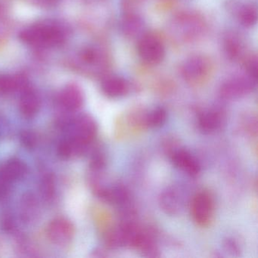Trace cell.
I'll use <instances>...</instances> for the list:
<instances>
[{
    "mask_svg": "<svg viewBox=\"0 0 258 258\" xmlns=\"http://www.w3.org/2000/svg\"><path fill=\"white\" fill-rule=\"evenodd\" d=\"M167 111L161 107L154 108L147 111L146 124L148 130L161 127L167 120Z\"/></svg>",
    "mask_w": 258,
    "mask_h": 258,
    "instance_id": "cell-20",
    "label": "cell"
},
{
    "mask_svg": "<svg viewBox=\"0 0 258 258\" xmlns=\"http://www.w3.org/2000/svg\"><path fill=\"white\" fill-rule=\"evenodd\" d=\"M247 75L256 81L258 72V60L256 56L250 57L247 59L245 64Z\"/></svg>",
    "mask_w": 258,
    "mask_h": 258,
    "instance_id": "cell-25",
    "label": "cell"
},
{
    "mask_svg": "<svg viewBox=\"0 0 258 258\" xmlns=\"http://www.w3.org/2000/svg\"><path fill=\"white\" fill-rule=\"evenodd\" d=\"M166 149L170 161L176 168L191 177H196L200 174V163L191 152L173 144L167 146Z\"/></svg>",
    "mask_w": 258,
    "mask_h": 258,
    "instance_id": "cell-5",
    "label": "cell"
},
{
    "mask_svg": "<svg viewBox=\"0 0 258 258\" xmlns=\"http://www.w3.org/2000/svg\"><path fill=\"white\" fill-rule=\"evenodd\" d=\"M72 134L70 137L75 154H81L93 141L98 131L97 123L92 116L82 114L72 123Z\"/></svg>",
    "mask_w": 258,
    "mask_h": 258,
    "instance_id": "cell-2",
    "label": "cell"
},
{
    "mask_svg": "<svg viewBox=\"0 0 258 258\" xmlns=\"http://www.w3.org/2000/svg\"><path fill=\"white\" fill-rule=\"evenodd\" d=\"M224 110L219 107L202 111L198 117V126L203 134H209L220 131L226 123Z\"/></svg>",
    "mask_w": 258,
    "mask_h": 258,
    "instance_id": "cell-10",
    "label": "cell"
},
{
    "mask_svg": "<svg viewBox=\"0 0 258 258\" xmlns=\"http://www.w3.org/2000/svg\"><path fill=\"white\" fill-rule=\"evenodd\" d=\"M144 25L143 20L137 16H126L122 24V30L126 37L134 38L143 31Z\"/></svg>",
    "mask_w": 258,
    "mask_h": 258,
    "instance_id": "cell-19",
    "label": "cell"
},
{
    "mask_svg": "<svg viewBox=\"0 0 258 258\" xmlns=\"http://www.w3.org/2000/svg\"><path fill=\"white\" fill-rule=\"evenodd\" d=\"M58 100L61 106L68 111H78L84 104V93L78 86L68 85L61 90Z\"/></svg>",
    "mask_w": 258,
    "mask_h": 258,
    "instance_id": "cell-12",
    "label": "cell"
},
{
    "mask_svg": "<svg viewBox=\"0 0 258 258\" xmlns=\"http://www.w3.org/2000/svg\"><path fill=\"white\" fill-rule=\"evenodd\" d=\"M28 87V83L23 77L0 75V94H8L16 90L22 92Z\"/></svg>",
    "mask_w": 258,
    "mask_h": 258,
    "instance_id": "cell-17",
    "label": "cell"
},
{
    "mask_svg": "<svg viewBox=\"0 0 258 258\" xmlns=\"http://www.w3.org/2000/svg\"><path fill=\"white\" fill-rule=\"evenodd\" d=\"M40 108V99L34 90L28 87L22 92L19 101V111L25 118L31 120L35 117Z\"/></svg>",
    "mask_w": 258,
    "mask_h": 258,
    "instance_id": "cell-13",
    "label": "cell"
},
{
    "mask_svg": "<svg viewBox=\"0 0 258 258\" xmlns=\"http://www.w3.org/2000/svg\"><path fill=\"white\" fill-rule=\"evenodd\" d=\"M224 49L230 59H236L241 55L242 45L235 34H228L224 40Z\"/></svg>",
    "mask_w": 258,
    "mask_h": 258,
    "instance_id": "cell-21",
    "label": "cell"
},
{
    "mask_svg": "<svg viewBox=\"0 0 258 258\" xmlns=\"http://www.w3.org/2000/svg\"><path fill=\"white\" fill-rule=\"evenodd\" d=\"M40 216V208L35 196L32 193L23 195L19 204V217L26 223H31Z\"/></svg>",
    "mask_w": 258,
    "mask_h": 258,
    "instance_id": "cell-16",
    "label": "cell"
},
{
    "mask_svg": "<svg viewBox=\"0 0 258 258\" xmlns=\"http://www.w3.org/2000/svg\"><path fill=\"white\" fill-rule=\"evenodd\" d=\"M12 183L0 177V200H4L8 197L11 191Z\"/></svg>",
    "mask_w": 258,
    "mask_h": 258,
    "instance_id": "cell-27",
    "label": "cell"
},
{
    "mask_svg": "<svg viewBox=\"0 0 258 258\" xmlns=\"http://www.w3.org/2000/svg\"><path fill=\"white\" fill-rule=\"evenodd\" d=\"M224 247L226 251H229V253H232L233 255L239 253V247H238V244H236V242H235L233 239L227 238V239L225 241Z\"/></svg>",
    "mask_w": 258,
    "mask_h": 258,
    "instance_id": "cell-28",
    "label": "cell"
},
{
    "mask_svg": "<svg viewBox=\"0 0 258 258\" xmlns=\"http://www.w3.org/2000/svg\"><path fill=\"white\" fill-rule=\"evenodd\" d=\"M0 226L6 232H12L16 228V222L11 214L4 213L0 217Z\"/></svg>",
    "mask_w": 258,
    "mask_h": 258,
    "instance_id": "cell-24",
    "label": "cell"
},
{
    "mask_svg": "<svg viewBox=\"0 0 258 258\" xmlns=\"http://www.w3.org/2000/svg\"><path fill=\"white\" fill-rule=\"evenodd\" d=\"M48 238L58 246L68 245L73 240L75 227L66 218H57L50 222L46 229Z\"/></svg>",
    "mask_w": 258,
    "mask_h": 258,
    "instance_id": "cell-8",
    "label": "cell"
},
{
    "mask_svg": "<svg viewBox=\"0 0 258 258\" xmlns=\"http://www.w3.org/2000/svg\"><path fill=\"white\" fill-rule=\"evenodd\" d=\"M237 17L243 26L252 28L257 22V10L252 4H242L237 9Z\"/></svg>",
    "mask_w": 258,
    "mask_h": 258,
    "instance_id": "cell-18",
    "label": "cell"
},
{
    "mask_svg": "<svg viewBox=\"0 0 258 258\" xmlns=\"http://www.w3.org/2000/svg\"><path fill=\"white\" fill-rule=\"evenodd\" d=\"M147 111L143 108H134L120 116L116 120L115 136L118 140L126 139L148 130Z\"/></svg>",
    "mask_w": 258,
    "mask_h": 258,
    "instance_id": "cell-3",
    "label": "cell"
},
{
    "mask_svg": "<svg viewBox=\"0 0 258 258\" xmlns=\"http://www.w3.org/2000/svg\"><path fill=\"white\" fill-rule=\"evenodd\" d=\"M159 205L166 214L176 215L183 209L185 198L179 188L169 187L160 195Z\"/></svg>",
    "mask_w": 258,
    "mask_h": 258,
    "instance_id": "cell-11",
    "label": "cell"
},
{
    "mask_svg": "<svg viewBox=\"0 0 258 258\" xmlns=\"http://www.w3.org/2000/svg\"><path fill=\"white\" fill-rule=\"evenodd\" d=\"M19 38L26 44L39 47H55L64 41V34L58 27L46 24L26 28L21 32Z\"/></svg>",
    "mask_w": 258,
    "mask_h": 258,
    "instance_id": "cell-1",
    "label": "cell"
},
{
    "mask_svg": "<svg viewBox=\"0 0 258 258\" xmlns=\"http://www.w3.org/2000/svg\"><path fill=\"white\" fill-rule=\"evenodd\" d=\"M256 81L247 76L234 77L222 84L220 94L226 100H235L250 94L256 87Z\"/></svg>",
    "mask_w": 258,
    "mask_h": 258,
    "instance_id": "cell-6",
    "label": "cell"
},
{
    "mask_svg": "<svg viewBox=\"0 0 258 258\" xmlns=\"http://www.w3.org/2000/svg\"><path fill=\"white\" fill-rule=\"evenodd\" d=\"M22 143L28 149H33L36 145V136L29 131H25L21 135Z\"/></svg>",
    "mask_w": 258,
    "mask_h": 258,
    "instance_id": "cell-26",
    "label": "cell"
},
{
    "mask_svg": "<svg viewBox=\"0 0 258 258\" xmlns=\"http://www.w3.org/2000/svg\"><path fill=\"white\" fill-rule=\"evenodd\" d=\"M190 211L195 223L200 227H208L212 223L214 215V200L207 191L196 193L191 200Z\"/></svg>",
    "mask_w": 258,
    "mask_h": 258,
    "instance_id": "cell-4",
    "label": "cell"
},
{
    "mask_svg": "<svg viewBox=\"0 0 258 258\" xmlns=\"http://www.w3.org/2000/svg\"><path fill=\"white\" fill-rule=\"evenodd\" d=\"M102 92L105 96L112 99L123 97L130 91V84L121 77L108 76L102 81Z\"/></svg>",
    "mask_w": 258,
    "mask_h": 258,
    "instance_id": "cell-15",
    "label": "cell"
},
{
    "mask_svg": "<svg viewBox=\"0 0 258 258\" xmlns=\"http://www.w3.org/2000/svg\"><path fill=\"white\" fill-rule=\"evenodd\" d=\"M83 59L88 63H92L96 61L97 54L91 49H87L84 51L82 54Z\"/></svg>",
    "mask_w": 258,
    "mask_h": 258,
    "instance_id": "cell-29",
    "label": "cell"
},
{
    "mask_svg": "<svg viewBox=\"0 0 258 258\" xmlns=\"http://www.w3.org/2000/svg\"><path fill=\"white\" fill-rule=\"evenodd\" d=\"M40 193L46 202H51L54 199L55 193V179L50 173L43 175L40 181Z\"/></svg>",
    "mask_w": 258,
    "mask_h": 258,
    "instance_id": "cell-22",
    "label": "cell"
},
{
    "mask_svg": "<svg viewBox=\"0 0 258 258\" xmlns=\"http://www.w3.org/2000/svg\"><path fill=\"white\" fill-rule=\"evenodd\" d=\"M28 173V167L22 160L12 158L0 167V177L13 183L23 179Z\"/></svg>",
    "mask_w": 258,
    "mask_h": 258,
    "instance_id": "cell-14",
    "label": "cell"
},
{
    "mask_svg": "<svg viewBox=\"0 0 258 258\" xmlns=\"http://www.w3.org/2000/svg\"><path fill=\"white\" fill-rule=\"evenodd\" d=\"M58 155L63 159H68L75 154L73 143L70 138L61 140L57 148Z\"/></svg>",
    "mask_w": 258,
    "mask_h": 258,
    "instance_id": "cell-23",
    "label": "cell"
},
{
    "mask_svg": "<svg viewBox=\"0 0 258 258\" xmlns=\"http://www.w3.org/2000/svg\"><path fill=\"white\" fill-rule=\"evenodd\" d=\"M139 56L142 61L150 66L160 64L165 56V48L158 37L145 35L138 43Z\"/></svg>",
    "mask_w": 258,
    "mask_h": 258,
    "instance_id": "cell-7",
    "label": "cell"
},
{
    "mask_svg": "<svg viewBox=\"0 0 258 258\" xmlns=\"http://www.w3.org/2000/svg\"><path fill=\"white\" fill-rule=\"evenodd\" d=\"M208 60L200 55H194L185 61L182 69L184 79L191 84L202 83L209 73Z\"/></svg>",
    "mask_w": 258,
    "mask_h": 258,
    "instance_id": "cell-9",
    "label": "cell"
}]
</instances>
